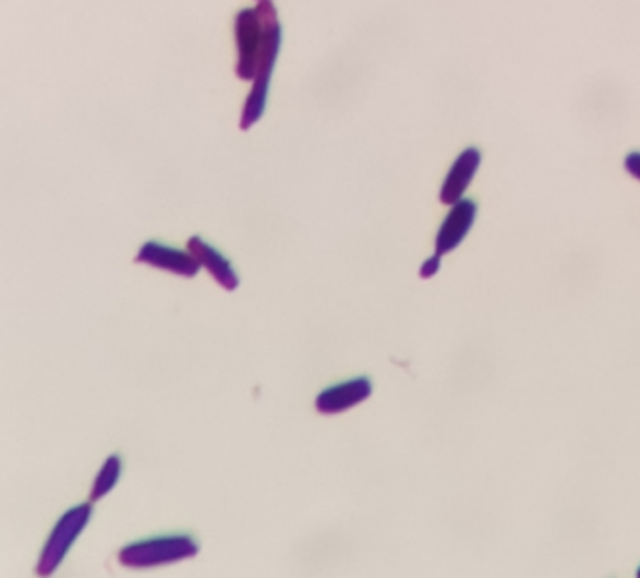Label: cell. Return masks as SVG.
Returning a JSON list of instances; mask_svg holds the SVG:
<instances>
[{
	"instance_id": "cell-1",
	"label": "cell",
	"mask_w": 640,
	"mask_h": 578,
	"mask_svg": "<svg viewBox=\"0 0 640 578\" xmlns=\"http://www.w3.org/2000/svg\"><path fill=\"white\" fill-rule=\"evenodd\" d=\"M259 21H262L263 39L259 50L258 67L253 79V88L244 104L243 116L239 128L243 131L253 128L265 115L266 99H268L269 81L274 75L275 61L281 46V27L278 23V12L271 0H259L256 5Z\"/></svg>"
},
{
	"instance_id": "cell-2",
	"label": "cell",
	"mask_w": 640,
	"mask_h": 578,
	"mask_svg": "<svg viewBox=\"0 0 640 578\" xmlns=\"http://www.w3.org/2000/svg\"><path fill=\"white\" fill-rule=\"evenodd\" d=\"M198 543L190 534H168L125 544L119 552V562L130 568H152L177 564L197 555Z\"/></svg>"
},
{
	"instance_id": "cell-3",
	"label": "cell",
	"mask_w": 640,
	"mask_h": 578,
	"mask_svg": "<svg viewBox=\"0 0 640 578\" xmlns=\"http://www.w3.org/2000/svg\"><path fill=\"white\" fill-rule=\"evenodd\" d=\"M90 518L92 504L87 503L79 504L61 516L60 521L51 531L50 540L46 541L41 556H39L38 568H36L38 575L46 577L60 567L61 562L69 555L72 544L82 534Z\"/></svg>"
},
{
	"instance_id": "cell-4",
	"label": "cell",
	"mask_w": 640,
	"mask_h": 578,
	"mask_svg": "<svg viewBox=\"0 0 640 578\" xmlns=\"http://www.w3.org/2000/svg\"><path fill=\"white\" fill-rule=\"evenodd\" d=\"M234 36L238 46L236 75L244 82L253 81L263 39L262 21L256 8L243 9L236 15Z\"/></svg>"
},
{
	"instance_id": "cell-5",
	"label": "cell",
	"mask_w": 640,
	"mask_h": 578,
	"mask_svg": "<svg viewBox=\"0 0 640 578\" xmlns=\"http://www.w3.org/2000/svg\"><path fill=\"white\" fill-rule=\"evenodd\" d=\"M373 382L367 377L349 378L346 382L324 388L315 399V408L321 414L334 416L353 409L372 396Z\"/></svg>"
},
{
	"instance_id": "cell-6",
	"label": "cell",
	"mask_w": 640,
	"mask_h": 578,
	"mask_svg": "<svg viewBox=\"0 0 640 578\" xmlns=\"http://www.w3.org/2000/svg\"><path fill=\"white\" fill-rule=\"evenodd\" d=\"M476 202L471 198H461L452 204L451 210L444 217L443 225L436 237V255L444 256L451 253L464 241L473 228L476 219Z\"/></svg>"
},
{
	"instance_id": "cell-7",
	"label": "cell",
	"mask_w": 640,
	"mask_h": 578,
	"mask_svg": "<svg viewBox=\"0 0 640 578\" xmlns=\"http://www.w3.org/2000/svg\"><path fill=\"white\" fill-rule=\"evenodd\" d=\"M136 262L186 278L195 277L202 267L201 262L192 253L182 252L179 248L167 246L158 241L144 243L137 253Z\"/></svg>"
},
{
	"instance_id": "cell-8",
	"label": "cell",
	"mask_w": 640,
	"mask_h": 578,
	"mask_svg": "<svg viewBox=\"0 0 640 578\" xmlns=\"http://www.w3.org/2000/svg\"><path fill=\"white\" fill-rule=\"evenodd\" d=\"M480 164H482V155L476 148L464 149L456 158L451 170H449L446 180H444L443 189H440V202L443 204L452 206L456 202L461 201L462 194L467 192L468 186L473 182Z\"/></svg>"
},
{
	"instance_id": "cell-9",
	"label": "cell",
	"mask_w": 640,
	"mask_h": 578,
	"mask_svg": "<svg viewBox=\"0 0 640 578\" xmlns=\"http://www.w3.org/2000/svg\"><path fill=\"white\" fill-rule=\"evenodd\" d=\"M189 252L201 262L202 267L207 268L209 274L213 275L214 280L224 287L226 290H236L239 287V275L238 272L232 267V263L229 262L222 253L214 248L213 244L202 240L201 237H192L186 243Z\"/></svg>"
},
{
	"instance_id": "cell-10",
	"label": "cell",
	"mask_w": 640,
	"mask_h": 578,
	"mask_svg": "<svg viewBox=\"0 0 640 578\" xmlns=\"http://www.w3.org/2000/svg\"><path fill=\"white\" fill-rule=\"evenodd\" d=\"M121 457H119V455H110V457L107 458L106 463H104V467L100 468L99 475L95 479L94 487H92L90 492L92 503L106 497V495L116 487V483L121 479Z\"/></svg>"
},
{
	"instance_id": "cell-11",
	"label": "cell",
	"mask_w": 640,
	"mask_h": 578,
	"mask_svg": "<svg viewBox=\"0 0 640 578\" xmlns=\"http://www.w3.org/2000/svg\"><path fill=\"white\" fill-rule=\"evenodd\" d=\"M439 268H440V256L436 255V253H434V256H431V258L425 260V262L422 263L421 277L422 278L434 277V275H436L437 272H439Z\"/></svg>"
},
{
	"instance_id": "cell-12",
	"label": "cell",
	"mask_w": 640,
	"mask_h": 578,
	"mask_svg": "<svg viewBox=\"0 0 640 578\" xmlns=\"http://www.w3.org/2000/svg\"><path fill=\"white\" fill-rule=\"evenodd\" d=\"M626 170L629 171L630 176L636 177L637 180H640V152H633L627 156Z\"/></svg>"
},
{
	"instance_id": "cell-13",
	"label": "cell",
	"mask_w": 640,
	"mask_h": 578,
	"mask_svg": "<svg viewBox=\"0 0 640 578\" xmlns=\"http://www.w3.org/2000/svg\"><path fill=\"white\" fill-rule=\"evenodd\" d=\"M637 578H640V567L639 570H637Z\"/></svg>"
}]
</instances>
